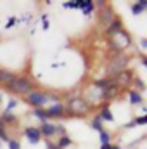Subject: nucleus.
<instances>
[{"label": "nucleus", "instance_id": "28", "mask_svg": "<svg viewBox=\"0 0 147 149\" xmlns=\"http://www.w3.org/2000/svg\"><path fill=\"white\" fill-rule=\"evenodd\" d=\"M0 130H3V121L0 120Z\"/></svg>", "mask_w": 147, "mask_h": 149}, {"label": "nucleus", "instance_id": "12", "mask_svg": "<svg viewBox=\"0 0 147 149\" xmlns=\"http://www.w3.org/2000/svg\"><path fill=\"white\" fill-rule=\"evenodd\" d=\"M146 9H147V2L146 0H140V2H137V3L132 5V12H133V14H142Z\"/></svg>", "mask_w": 147, "mask_h": 149}, {"label": "nucleus", "instance_id": "8", "mask_svg": "<svg viewBox=\"0 0 147 149\" xmlns=\"http://www.w3.org/2000/svg\"><path fill=\"white\" fill-rule=\"evenodd\" d=\"M40 134H42V137H52V135H55V125H52V123H43L42 127H40Z\"/></svg>", "mask_w": 147, "mask_h": 149}, {"label": "nucleus", "instance_id": "21", "mask_svg": "<svg viewBox=\"0 0 147 149\" xmlns=\"http://www.w3.org/2000/svg\"><path fill=\"white\" fill-rule=\"evenodd\" d=\"M16 104H17V102H16L14 99H10V102L7 104V108H5V111H7V113H10L12 109H14V108H16Z\"/></svg>", "mask_w": 147, "mask_h": 149}, {"label": "nucleus", "instance_id": "5", "mask_svg": "<svg viewBox=\"0 0 147 149\" xmlns=\"http://www.w3.org/2000/svg\"><path fill=\"white\" fill-rule=\"evenodd\" d=\"M64 104H61V102H57V104H54V106H50L49 109H47V118H59V116H62L64 114Z\"/></svg>", "mask_w": 147, "mask_h": 149}, {"label": "nucleus", "instance_id": "19", "mask_svg": "<svg viewBox=\"0 0 147 149\" xmlns=\"http://www.w3.org/2000/svg\"><path fill=\"white\" fill-rule=\"evenodd\" d=\"M7 146H9V149H21L19 142L16 139H7Z\"/></svg>", "mask_w": 147, "mask_h": 149}, {"label": "nucleus", "instance_id": "4", "mask_svg": "<svg viewBox=\"0 0 147 149\" xmlns=\"http://www.w3.org/2000/svg\"><path fill=\"white\" fill-rule=\"evenodd\" d=\"M24 135L28 137L30 144H38V142H40V139H42L40 128H37V127H28V128L24 130Z\"/></svg>", "mask_w": 147, "mask_h": 149}, {"label": "nucleus", "instance_id": "13", "mask_svg": "<svg viewBox=\"0 0 147 149\" xmlns=\"http://www.w3.org/2000/svg\"><path fill=\"white\" fill-rule=\"evenodd\" d=\"M33 116H37L38 120H42L43 123H47V113H45V109H42V108H35L33 109Z\"/></svg>", "mask_w": 147, "mask_h": 149}, {"label": "nucleus", "instance_id": "6", "mask_svg": "<svg viewBox=\"0 0 147 149\" xmlns=\"http://www.w3.org/2000/svg\"><path fill=\"white\" fill-rule=\"evenodd\" d=\"M126 63H128V57H125V56H121V57L114 59V61H112V64L109 66V71H111V73H119V71L126 66Z\"/></svg>", "mask_w": 147, "mask_h": 149}, {"label": "nucleus", "instance_id": "7", "mask_svg": "<svg viewBox=\"0 0 147 149\" xmlns=\"http://www.w3.org/2000/svg\"><path fill=\"white\" fill-rule=\"evenodd\" d=\"M119 31H123V23L119 19H112L107 26V35H118Z\"/></svg>", "mask_w": 147, "mask_h": 149}, {"label": "nucleus", "instance_id": "16", "mask_svg": "<svg viewBox=\"0 0 147 149\" xmlns=\"http://www.w3.org/2000/svg\"><path fill=\"white\" fill-rule=\"evenodd\" d=\"M94 9H95V3H94V0H87V5H85V9H83V14H85V16H90Z\"/></svg>", "mask_w": 147, "mask_h": 149}, {"label": "nucleus", "instance_id": "15", "mask_svg": "<svg viewBox=\"0 0 147 149\" xmlns=\"http://www.w3.org/2000/svg\"><path fill=\"white\" fill-rule=\"evenodd\" d=\"M71 139L68 137V135H61V139H59V144H57V148L62 149V148H68V146H71Z\"/></svg>", "mask_w": 147, "mask_h": 149}, {"label": "nucleus", "instance_id": "9", "mask_svg": "<svg viewBox=\"0 0 147 149\" xmlns=\"http://www.w3.org/2000/svg\"><path fill=\"white\" fill-rule=\"evenodd\" d=\"M99 118H101V121H114V116L111 114V109H109V106L106 104L102 109H101V114H99Z\"/></svg>", "mask_w": 147, "mask_h": 149}, {"label": "nucleus", "instance_id": "17", "mask_svg": "<svg viewBox=\"0 0 147 149\" xmlns=\"http://www.w3.org/2000/svg\"><path fill=\"white\" fill-rule=\"evenodd\" d=\"M0 120H2V121H9V123H14V121H16V116H14L12 113L3 111V116H2Z\"/></svg>", "mask_w": 147, "mask_h": 149}, {"label": "nucleus", "instance_id": "3", "mask_svg": "<svg viewBox=\"0 0 147 149\" xmlns=\"http://www.w3.org/2000/svg\"><path fill=\"white\" fill-rule=\"evenodd\" d=\"M69 109L73 113V116L76 114V116L81 118L85 113L88 111V104H87L85 101H81V99H73V101L69 102Z\"/></svg>", "mask_w": 147, "mask_h": 149}, {"label": "nucleus", "instance_id": "23", "mask_svg": "<svg viewBox=\"0 0 147 149\" xmlns=\"http://www.w3.org/2000/svg\"><path fill=\"white\" fill-rule=\"evenodd\" d=\"M42 26H43V30H49V21H47V16H42Z\"/></svg>", "mask_w": 147, "mask_h": 149}, {"label": "nucleus", "instance_id": "26", "mask_svg": "<svg viewBox=\"0 0 147 149\" xmlns=\"http://www.w3.org/2000/svg\"><path fill=\"white\" fill-rule=\"evenodd\" d=\"M47 148H49V149H59V148H57V146H55V144H52L50 141L47 142Z\"/></svg>", "mask_w": 147, "mask_h": 149}, {"label": "nucleus", "instance_id": "25", "mask_svg": "<svg viewBox=\"0 0 147 149\" xmlns=\"http://www.w3.org/2000/svg\"><path fill=\"white\" fill-rule=\"evenodd\" d=\"M14 23H16V17H10V19L5 23V28H10V26H14Z\"/></svg>", "mask_w": 147, "mask_h": 149}, {"label": "nucleus", "instance_id": "30", "mask_svg": "<svg viewBox=\"0 0 147 149\" xmlns=\"http://www.w3.org/2000/svg\"><path fill=\"white\" fill-rule=\"evenodd\" d=\"M0 146H2V142H0Z\"/></svg>", "mask_w": 147, "mask_h": 149}, {"label": "nucleus", "instance_id": "27", "mask_svg": "<svg viewBox=\"0 0 147 149\" xmlns=\"http://www.w3.org/2000/svg\"><path fill=\"white\" fill-rule=\"evenodd\" d=\"M140 47H142V49H146V47H147V40H144V38L140 40Z\"/></svg>", "mask_w": 147, "mask_h": 149}, {"label": "nucleus", "instance_id": "11", "mask_svg": "<svg viewBox=\"0 0 147 149\" xmlns=\"http://www.w3.org/2000/svg\"><path fill=\"white\" fill-rule=\"evenodd\" d=\"M128 97H130V102H132L133 106L142 104V94H140V92H137V90H130Z\"/></svg>", "mask_w": 147, "mask_h": 149}, {"label": "nucleus", "instance_id": "14", "mask_svg": "<svg viewBox=\"0 0 147 149\" xmlns=\"http://www.w3.org/2000/svg\"><path fill=\"white\" fill-rule=\"evenodd\" d=\"M90 127H92L94 130L101 132V130H102V121H101V118H99V116H94L92 121H90Z\"/></svg>", "mask_w": 147, "mask_h": 149}, {"label": "nucleus", "instance_id": "20", "mask_svg": "<svg viewBox=\"0 0 147 149\" xmlns=\"http://www.w3.org/2000/svg\"><path fill=\"white\" fill-rule=\"evenodd\" d=\"M55 134L66 135V128H64V125H55Z\"/></svg>", "mask_w": 147, "mask_h": 149}, {"label": "nucleus", "instance_id": "18", "mask_svg": "<svg viewBox=\"0 0 147 149\" xmlns=\"http://www.w3.org/2000/svg\"><path fill=\"white\" fill-rule=\"evenodd\" d=\"M99 134H101V142H102V144H109V141H111L109 134H107V132H104V130H101Z\"/></svg>", "mask_w": 147, "mask_h": 149}, {"label": "nucleus", "instance_id": "24", "mask_svg": "<svg viewBox=\"0 0 147 149\" xmlns=\"http://www.w3.org/2000/svg\"><path fill=\"white\" fill-rule=\"evenodd\" d=\"M101 149H121L119 146H112V144H102Z\"/></svg>", "mask_w": 147, "mask_h": 149}, {"label": "nucleus", "instance_id": "1", "mask_svg": "<svg viewBox=\"0 0 147 149\" xmlns=\"http://www.w3.org/2000/svg\"><path fill=\"white\" fill-rule=\"evenodd\" d=\"M31 81L26 78V76H14L12 81L9 83L7 92H12V94H30L31 92Z\"/></svg>", "mask_w": 147, "mask_h": 149}, {"label": "nucleus", "instance_id": "29", "mask_svg": "<svg viewBox=\"0 0 147 149\" xmlns=\"http://www.w3.org/2000/svg\"><path fill=\"white\" fill-rule=\"evenodd\" d=\"M0 102H2V95H0Z\"/></svg>", "mask_w": 147, "mask_h": 149}, {"label": "nucleus", "instance_id": "22", "mask_svg": "<svg viewBox=\"0 0 147 149\" xmlns=\"http://www.w3.org/2000/svg\"><path fill=\"white\" fill-rule=\"evenodd\" d=\"M133 121H135V123H139V125H144V123L147 121V118H146V116H139V118H135Z\"/></svg>", "mask_w": 147, "mask_h": 149}, {"label": "nucleus", "instance_id": "2", "mask_svg": "<svg viewBox=\"0 0 147 149\" xmlns=\"http://www.w3.org/2000/svg\"><path fill=\"white\" fill-rule=\"evenodd\" d=\"M49 101H50V95L49 94H43V92H33L31 90L30 94H26V102L31 104V106H35V108H42Z\"/></svg>", "mask_w": 147, "mask_h": 149}, {"label": "nucleus", "instance_id": "10", "mask_svg": "<svg viewBox=\"0 0 147 149\" xmlns=\"http://www.w3.org/2000/svg\"><path fill=\"white\" fill-rule=\"evenodd\" d=\"M16 74L9 73V71H5V70H0V83L2 85H5V87H9V83L12 81V78H14Z\"/></svg>", "mask_w": 147, "mask_h": 149}]
</instances>
